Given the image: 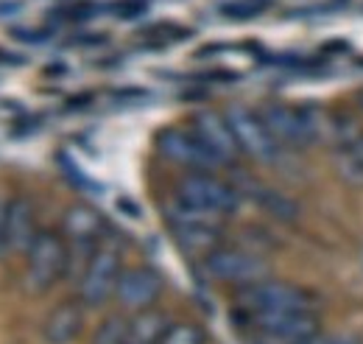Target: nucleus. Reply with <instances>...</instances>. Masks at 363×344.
I'll return each mask as SVG.
<instances>
[{
  "instance_id": "21",
  "label": "nucleus",
  "mask_w": 363,
  "mask_h": 344,
  "mask_svg": "<svg viewBox=\"0 0 363 344\" xmlns=\"http://www.w3.org/2000/svg\"><path fill=\"white\" fill-rule=\"evenodd\" d=\"M143 11H145V0H123L121 9H118L121 17H137Z\"/></svg>"
},
{
  "instance_id": "14",
  "label": "nucleus",
  "mask_w": 363,
  "mask_h": 344,
  "mask_svg": "<svg viewBox=\"0 0 363 344\" xmlns=\"http://www.w3.org/2000/svg\"><path fill=\"white\" fill-rule=\"evenodd\" d=\"M84 302L79 297L62 300L59 305L50 308V313L43 322V339L48 344H70L76 342L84 330Z\"/></svg>"
},
{
  "instance_id": "20",
  "label": "nucleus",
  "mask_w": 363,
  "mask_h": 344,
  "mask_svg": "<svg viewBox=\"0 0 363 344\" xmlns=\"http://www.w3.org/2000/svg\"><path fill=\"white\" fill-rule=\"evenodd\" d=\"M302 344H363V339L355 336V333H330V330H318L316 336L305 339Z\"/></svg>"
},
{
  "instance_id": "8",
  "label": "nucleus",
  "mask_w": 363,
  "mask_h": 344,
  "mask_svg": "<svg viewBox=\"0 0 363 344\" xmlns=\"http://www.w3.org/2000/svg\"><path fill=\"white\" fill-rule=\"evenodd\" d=\"M224 115H227L229 129L240 146V154H246L257 163H277L279 160V154L285 149L272 137V131L263 124L257 109H249L243 104H232V107H227Z\"/></svg>"
},
{
  "instance_id": "16",
  "label": "nucleus",
  "mask_w": 363,
  "mask_h": 344,
  "mask_svg": "<svg viewBox=\"0 0 363 344\" xmlns=\"http://www.w3.org/2000/svg\"><path fill=\"white\" fill-rule=\"evenodd\" d=\"M238 190H246V193L255 199V205H260V210H266L269 215H274L277 221L294 224V221L302 215L299 202H294L288 193L274 190L269 185H260V182H252V179H249V185H246V188H238Z\"/></svg>"
},
{
  "instance_id": "3",
  "label": "nucleus",
  "mask_w": 363,
  "mask_h": 344,
  "mask_svg": "<svg viewBox=\"0 0 363 344\" xmlns=\"http://www.w3.org/2000/svg\"><path fill=\"white\" fill-rule=\"evenodd\" d=\"M70 269V249L62 232L40 230L37 241L26 252V291L31 294H45L50 291Z\"/></svg>"
},
{
  "instance_id": "18",
  "label": "nucleus",
  "mask_w": 363,
  "mask_h": 344,
  "mask_svg": "<svg viewBox=\"0 0 363 344\" xmlns=\"http://www.w3.org/2000/svg\"><path fill=\"white\" fill-rule=\"evenodd\" d=\"M92 344H129V316H106L92 333Z\"/></svg>"
},
{
  "instance_id": "7",
  "label": "nucleus",
  "mask_w": 363,
  "mask_h": 344,
  "mask_svg": "<svg viewBox=\"0 0 363 344\" xmlns=\"http://www.w3.org/2000/svg\"><path fill=\"white\" fill-rule=\"evenodd\" d=\"M201 269L216 283H229L235 289H243V286H252V283H260V280L272 277V263L260 252L232 249V247L213 249L207 258L201 260Z\"/></svg>"
},
{
  "instance_id": "1",
  "label": "nucleus",
  "mask_w": 363,
  "mask_h": 344,
  "mask_svg": "<svg viewBox=\"0 0 363 344\" xmlns=\"http://www.w3.org/2000/svg\"><path fill=\"white\" fill-rule=\"evenodd\" d=\"M263 124L269 127L272 137L291 151H302L330 140V115L321 112L318 107H302V104H288V101H269L260 109Z\"/></svg>"
},
{
  "instance_id": "12",
  "label": "nucleus",
  "mask_w": 363,
  "mask_h": 344,
  "mask_svg": "<svg viewBox=\"0 0 363 344\" xmlns=\"http://www.w3.org/2000/svg\"><path fill=\"white\" fill-rule=\"evenodd\" d=\"M190 129L196 131V137L204 143V149L221 163V166H235L240 157V146L235 140V134L229 129V121L224 112L216 109H199L190 118Z\"/></svg>"
},
{
  "instance_id": "11",
  "label": "nucleus",
  "mask_w": 363,
  "mask_h": 344,
  "mask_svg": "<svg viewBox=\"0 0 363 344\" xmlns=\"http://www.w3.org/2000/svg\"><path fill=\"white\" fill-rule=\"evenodd\" d=\"M162 291H165V280L160 272H154L151 266H132V269H123L115 289V300L123 311L137 313V311L154 308Z\"/></svg>"
},
{
  "instance_id": "6",
  "label": "nucleus",
  "mask_w": 363,
  "mask_h": 344,
  "mask_svg": "<svg viewBox=\"0 0 363 344\" xmlns=\"http://www.w3.org/2000/svg\"><path fill=\"white\" fill-rule=\"evenodd\" d=\"M121 274H123L121 249L109 241L106 244L101 241V247L92 252L79 277V300L84 302V308H101L112 300Z\"/></svg>"
},
{
  "instance_id": "2",
  "label": "nucleus",
  "mask_w": 363,
  "mask_h": 344,
  "mask_svg": "<svg viewBox=\"0 0 363 344\" xmlns=\"http://www.w3.org/2000/svg\"><path fill=\"white\" fill-rule=\"evenodd\" d=\"M238 311L243 313H318L321 300L313 289L266 277L260 283L235 289Z\"/></svg>"
},
{
  "instance_id": "23",
  "label": "nucleus",
  "mask_w": 363,
  "mask_h": 344,
  "mask_svg": "<svg viewBox=\"0 0 363 344\" xmlns=\"http://www.w3.org/2000/svg\"><path fill=\"white\" fill-rule=\"evenodd\" d=\"M358 107H361V109H363V87H361V90H358Z\"/></svg>"
},
{
  "instance_id": "24",
  "label": "nucleus",
  "mask_w": 363,
  "mask_h": 344,
  "mask_svg": "<svg viewBox=\"0 0 363 344\" xmlns=\"http://www.w3.org/2000/svg\"><path fill=\"white\" fill-rule=\"evenodd\" d=\"M3 59H6V56H3V50H0V62H3Z\"/></svg>"
},
{
  "instance_id": "19",
  "label": "nucleus",
  "mask_w": 363,
  "mask_h": 344,
  "mask_svg": "<svg viewBox=\"0 0 363 344\" xmlns=\"http://www.w3.org/2000/svg\"><path fill=\"white\" fill-rule=\"evenodd\" d=\"M160 344H207V333L196 322H171Z\"/></svg>"
},
{
  "instance_id": "4",
  "label": "nucleus",
  "mask_w": 363,
  "mask_h": 344,
  "mask_svg": "<svg viewBox=\"0 0 363 344\" xmlns=\"http://www.w3.org/2000/svg\"><path fill=\"white\" fill-rule=\"evenodd\" d=\"M177 199L218 218H229L240 208V190L216 171H190L177 182Z\"/></svg>"
},
{
  "instance_id": "15",
  "label": "nucleus",
  "mask_w": 363,
  "mask_h": 344,
  "mask_svg": "<svg viewBox=\"0 0 363 344\" xmlns=\"http://www.w3.org/2000/svg\"><path fill=\"white\" fill-rule=\"evenodd\" d=\"M174 238L187 255L207 258L221 247V224H171Z\"/></svg>"
},
{
  "instance_id": "5",
  "label": "nucleus",
  "mask_w": 363,
  "mask_h": 344,
  "mask_svg": "<svg viewBox=\"0 0 363 344\" xmlns=\"http://www.w3.org/2000/svg\"><path fill=\"white\" fill-rule=\"evenodd\" d=\"M330 146L344 182L363 185V121L347 107L330 109Z\"/></svg>"
},
{
  "instance_id": "22",
  "label": "nucleus",
  "mask_w": 363,
  "mask_h": 344,
  "mask_svg": "<svg viewBox=\"0 0 363 344\" xmlns=\"http://www.w3.org/2000/svg\"><path fill=\"white\" fill-rule=\"evenodd\" d=\"M6 215H9V202L0 196V258L9 252V247H6Z\"/></svg>"
},
{
  "instance_id": "17",
  "label": "nucleus",
  "mask_w": 363,
  "mask_h": 344,
  "mask_svg": "<svg viewBox=\"0 0 363 344\" xmlns=\"http://www.w3.org/2000/svg\"><path fill=\"white\" fill-rule=\"evenodd\" d=\"M168 328H171V319L162 311L157 308L137 311L129 319V344H160Z\"/></svg>"
},
{
  "instance_id": "9",
  "label": "nucleus",
  "mask_w": 363,
  "mask_h": 344,
  "mask_svg": "<svg viewBox=\"0 0 363 344\" xmlns=\"http://www.w3.org/2000/svg\"><path fill=\"white\" fill-rule=\"evenodd\" d=\"M157 151L174 163L182 166L184 171H216L221 163L204 149V143L196 137L193 129H179V127H168L157 134Z\"/></svg>"
},
{
  "instance_id": "13",
  "label": "nucleus",
  "mask_w": 363,
  "mask_h": 344,
  "mask_svg": "<svg viewBox=\"0 0 363 344\" xmlns=\"http://www.w3.org/2000/svg\"><path fill=\"white\" fill-rule=\"evenodd\" d=\"M40 227H37V213L34 202L28 196H14L9 202V215H6V247L14 255H26L31 244L37 241Z\"/></svg>"
},
{
  "instance_id": "10",
  "label": "nucleus",
  "mask_w": 363,
  "mask_h": 344,
  "mask_svg": "<svg viewBox=\"0 0 363 344\" xmlns=\"http://www.w3.org/2000/svg\"><path fill=\"white\" fill-rule=\"evenodd\" d=\"M62 235L67 241L70 260L76 255H84L90 260L92 252L104 241V218L90 205H70L62 218Z\"/></svg>"
}]
</instances>
